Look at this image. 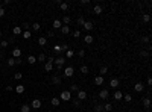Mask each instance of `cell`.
Masks as SVG:
<instances>
[{"label":"cell","mask_w":152,"mask_h":112,"mask_svg":"<svg viewBox=\"0 0 152 112\" xmlns=\"http://www.w3.org/2000/svg\"><path fill=\"white\" fill-rule=\"evenodd\" d=\"M84 41H85V44H91L93 41H94V36L90 35V34H87V35L84 36Z\"/></svg>","instance_id":"13"},{"label":"cell","mask_w":152,"mask_h":112,"mask_svg":"<svg viewBox=\"0 0 152 112\" xmlns=\"http://www.w3.org/2000/svg\"><path fill=\"white\" fill-rule=\"evenodd\" d=\"M70 98H72V93L68 89H64L59 94V100H63V102H70Z\"/></svg>","instance_id":"1"},{"label":"cell","mask_w":152,"mask_h":112,"mask_svg":"<svg viewBox=\"0 0 152 112\" xmlns=\"http://www.w3.org/2000/svg\"><path fill=\"white\" fill-rule=\"evenodd\" d=\"M82 27H84L85 30H88V32H90V30H93V29H94V24H93L91 21H85V23H84V26H82Z\"/></svg>","instance_id":"10"},{"label":"cell","mask_w":152,"mask_h":112,"mask_svg":"<svg viewBox=\"0 0 152 112\" xmlns=\"http://www.w3.org/2000/svg\"><path fill=\"white\" fill-rule=\"evenodd\" d=\"M81 73L82 74H88V67L87 65H81Z\"/></svg>","instance_id":"36"},{"label":"cell","mask_w":152,"mask_h":112,"mask_svg":"<svg viewBox=\"0 0 152 112\" xmlns=\"http://www.w3.org/2000/svg\"><path fill=\"white\" fill-rule=\"evenodd\" d=\"M21 64V58H18V59H15V65H20Z\"/></svg>","instance_id":"53"},{"label":"cell","mask_w":152,"mask_h":112,"mask_svg":"<svg viewBox=\"0 0 152 112\" xmlns=\"http://www.w3.org/2000/svg\"><path fill=\"white\" fill-rule=\"evenodd\" d=\"M73 74H75V68L73 67H65L64 68V76L65 77H72Z\"/></svg>","instance_id":"3"},{"label":"cell","mask_w":152,"mask_h":112,"mask_svg":"<svg viewBox=\"0 0 152 112\" xmlns=\"http://www.w3.org/2000/svg\"><path fill=\"white\" fill-rule=\"evenodd\" d=\"M149 36H142V44H149Z\"/></svg>","instance_id":"40"},{"label":"cell","mask_w":152,"mask_h":112,"mask_svg":"<svg viewBox=\"0 0 152 112\" xmlns=\"http://www.w3.org/2000/svg\"><path fill=\"white\" fill-rule=\"evenodd\" d=\"M53 35H55V34H53V30H49V32H47V36H49V38H52Z\"/></svg>","instance_id":"51"},{"label":"cell","mask_w":152,"mask_h":112,"mask_svg":"<svg viewBox=\"0 0 152 112\" xmlns=\"http://www.w3.org/2000/svg\"><path fill=\"white\" fill-rule=\"evenodd\" d=\"M32 29H34V32H40L41 24H40V23H34V24H32Z\"/></svg>","instance_id":"33"},{"label":"cell","mask_w":152,"mask_h":112,"mask_svg":"<svg viewBox=\"0 0 152 112\" xmlns=\"http://www.w3.org/2000/svg\"><path fill=\"white\" fill-rule=\"evenodd\" d=\"M68 91H70V93H72V91H73V93H78V91H79V86H78V85H72Z\"/></svg>","instance_id":"39"},{"label":"cell","mask_w":152,"mask_h":112,"mask_svg":"<svg viewBox=\"0 0 152 112\" xmlns=\"http://www.w3.org/2000/svg\"><path fill=\"white\" fill-rule=\"evenodd\" d=\"M21 36H23L24 39H29L31 36H32V34H31V30H24L23 34H21Z\"/></svg>","instance_id":"30"},{"label":"cell","mask_w":152,"mask_h":112,"mask_svg":"<svg viewBox=\"0 0 152 112\" xmlns=\"http://www.w3.org/2000/svg\"><path fill=\"white\" fill-rule=\"evenodd\" d=\"M0 47H3V49H6V47H8V41H6V39H3V41H0Z\"/></svg>","instance_id":"44"},{"label":"cell","mask_w":152,"mask_h":112,"mask_svg":"<svg viewBox=\"0 0 152 112\" xmlns=\"http://www.w3.org/2000/svg\"><path fill=\"white\" fill-rule=\"evenodd\" d=\"M14 89H15V93H17V94H23L24 93V86L23 85H17Z\"/></svg>","instance_id":"22"},{"label":"cell","mask_w":152,"mask_h":112,"mask_svg":"<svg viewBox=\"0 0 152 112\" xmlns=\"http://www.w3.org/2000/svg\"><path fill=\"white\" fill-rule=\"evenodd\" d=\"M53 52H55L56 55H59V53L63 52V49H61V45H59V44H55V45H53Z\"/></svg>","instance_id":"26"},{"label":"cell","mask_w":152,"mask_h":112,"mask_svg":"<svg viewBox=\"0 0 152 112\" xmlns=\"http://www.w3.org/2000/svg\"><path fill=\"white\" fill-rule=\"evenodd\" d=\"M52 83L53 85H61V83H63V77L58 76V74H53V76H52Z\"/></svg>","instance_id":"5"},{"label":"cell","mask_w":152,"mask_h":112,"mask_svg":"<svg viewBox=\"0 0 152 112\" xmlns=\"http://www.w3.org/2000/svg\"><path fill=\"white\" fill-rule=\"evenodd\" d=\"M94 83H96V85H102V83H104V77H102V76H96V77H94Z\"/></svg>","instance_id":"23"},{"label":"cell","mask_w":152,"mask_h":112,"mask_svg":"<svg viewBox=\"0 0 152 112\" xmlns=\"http://www.w3.org/2000/svg\"><path fill=\"white\" fill-rule=\"evenodd\" d=\"M75 56V50L73 49H68L67 52H65V58H73Z\"/></svg>","instance_id":"27"},{"label":"cell","mask_w":152,"mask_h":112,"mask_svg":"<svg viewBox=\"0 0 152 112\" xmlns=\"http://www.w3.org/2000/svg\"><path fill=\"white\" fill-rule=\"evenodd\" d=\"M104 111L111 112V111H113V105H111V103H105V105H104Z\"/></svg>","instance_id":"31"},{"label":"cell","mask_w":152,"mask_h":112,"mask_svg":"<svg viewBox=\"0 0 152 112\" xmlns=\"http://www.w3.org/2000/svg\"><path fill=\"white\" fill-rule=\"evenodd\" d=\"M59 30H61L63 35H68V34H70V26H64V24H63V27H61Z\"/></svg>","instance_id":"18"},{"label":"cell","mask_w":152,"mask_h":112,"mask_svg":"<svg viewBox=\"0 0 152 112\" xmlns=\"http://www.w3.org/2000/svg\"><path fill=\"white\" fill-rule=\"evenodd\" d=\"M37 61H46V55H44V53H40L38 58H37Z\"/></svg>","instance_id":"42"},{"label":"cell","mask_w":152,"mask_h":112,"mask_svg":"<svg viewBox=\"0 0 152 112\" xmlns=\"http://www.w3.org/2000/svg\"><path fill=\"white\" fill-rule=\"evenodd\" d=\"M94 112H104V106L99 105V103H96V105H94Z\"/></svg>","instance_id":"28"},{"label":"cell","mask_w":152,"mask_h":112,"mask_svg":"<svg viewBox=\"0 0 152 112\" xmlns=\"http://www.w3.org/2000/svg\"><path fill=\"white\" fill-rule=\"evenodd\" d=\"M140 55H142L143 58H147V56H149V52H147V50H142V52H140Z\"/></svg>","instance_id":"46"},{"label":"cell","mask_w":152,"mask_h":112,"mask_svg":"<svg viewBox=\"0 0 152 112\" xmlns=\"http://www.w3.org/2000/svg\"><path fill=\"white\" fill-rule=\"evenodd\" d=\"M41 107V100L40 98H34L31 103V109H40Z\"/></svg>","instance_id":"4"},{"label":"cell","mask_w":152,"mask_h":112,"mask_svg":"<svg viewBox=\"0 0 152 112\" xmlns=\"http://www.w3.org/2000/svg\"><path fill=\"white\" fill-rule=\"evenodd\" d=\"M110 86H111V88H114V89H117V88H119V79L113 77L111 80H110Z\"/></svg>","instance_id":"9"},{"label":"cell","mask_w":152,"mask_h":112,"mask_svg":"<svg viewBox=\"0 0 152 112\" xmlns=\"http://www.w3.org/2000/svg\"><path fill=\"white\" fill-rule=\"evenodd\" d=\"M88 3H90L88 0H82V2H81V5H88Z\"/></svg>","instance_id":"54"},{"label":"cell","mask_w":152,"mask_h":112,"mask_svg":"<svg viewBox=\"0 0 152 112\" xmlns=\"http://www.w3.org/2000/svg\"><path fill=\"white\" fill-rule=\"evenodd\" d=\"M38 44L41 45V47H44V45L47 44V38H46V36H40V38H38Z\"/></svg>","instance_id":"21"},{"label":"cell","mask_w":152,"mask_h":112,"mask_svg":"<svg viewBox=\"0 0 152 112\" xmlns=\"http://www.w3.org/2000/svg\"><path fill=\"white\" fill-rule=\"evenodd\" d=\"M44 70H46L47 73H50L52 70H53V62H47L46 61V64H44Z\"/></svg>","instance_id":"16"},{"label":"cell","mask_w":152,"mask_h":112,"mask_svg":"<svg viewBox=\"0 0 152 112\" xmlns=\"http://www.w3.org/2000/svg\"><path fill=\"white\" fill-rule=\"evenodd\" d=\"M143 106H145L146 109H151V98H149V97H145V98H143Z\"/></svg>","instance_id":"19"},{"label":"cell","mask_w":152,"mask_h":112,"mask_svg":"<svg viewBox=\"0 0 152 112\" xmlns=\"http://www.w3.org/2000/svg\"><path fill=\"white\" fill-rule=\"evenodd\" d=\"M106 73H108V68H106V67H100V70H99V76L104 77Z\"/></svg>","instance_id":"32"},{"label":"cell","mask_w":152,"mask_h":112,"mask_svg":"<svg viewBox=\"0 0 152 112\" xmlns=\"http://www.w3.org/2000/svg\"><path fill=\"white\" fill-rule=\"evenodd\" d=\"M0 67H2V61H0Z\"/></svg>","instance_id":"56"},{"label":"cell","mask_w":152,"mask_h":112,"mask_svg":"<svg viewBox=\"0 0 152 112\" xmlns=\"http://www.w3.org/2000/svg\"><path fill=\"white\" fill-rule=\"evenodd\" d=\"M12 58H14V59H18V58H21V49L15 47L14 50H12Z\"/></svg>","instance_id":"7"},{"label":"cell","mask_w":152,"mask_h":112,"mask_svg":"<svg viewBox=\"0 0 152 112\" xmlns=\"http://www.w3.org/2000/svg\"><path fill=\"white\" fill-rule=\"evenodd\" d=\"M113 98H114V100H117V102H120L122 98H123V94L120 93V91H114V94H113Z\"/></svg>","instance_id":"11"},{"label":"cell","mask_w":152,"mask_h":112,"mask_svg":"<svg viewBox=\"0 0 152 112\" xmlns=\"http://www.w3.org/2000/svg\"><path fill=\"white\" fill-rule=\"evenodd\" d=\"M12 34H14V35H21V27H20V26H15L14 29H12Z\"/></svg>","instance_id":"25"},{"label":"cell","mask_w":152,"mask_h":112,"mask_svg":"<svg viewBox=\"0 0 152 112\" xmlns=\"http://www.w3.org/2000/svg\"><path fill=\"white\" fill-rule=\"evenodd\" d=\"M5 14H6V11L3 9V8H0V17H3V15H5Z\"/></svg>","instance_id":"50"},{"label":"cell","mask_w":152,"mask_h":112,"mask_svg":"<svg viewBox=\"0 0 152 112\" xmlns=\"http://www.w3.org/2000/svg\"><path fill=\"white\" fill-rule=\"evenodd\" d=\"M81 36V30H75L73 32V38H79Z\"/></svg>","instance_id":"47"},{"label":"cell","mask_w":152,"mask_h":112,"mask_svg":"<svg viewBox=\"0 0 152 112\" xmlns=\"http://www.w3.org/2000/svg\"><path fill=\"white\" fill-rule=\"evenodd\" d=\"M76 55L79 56V58H84V56H85V50H84V49H81V50H78Z\"/></svg>","instance_id":"41"},{"label":"cell","mask_w":152,"mask_h":112,"mask_svg":"<svg viewBox=\"0 0 152 112\" xmlns=\"http://www.w3.org/2000/svg\"><path fill=\"white\" fill-rule=\"evenodd\" d=\"M93 14L100 15V14H102V6H100V5H94V8H93Z\"/></svg>","instance_id":"17"},{"label":"cell","mask_w":152,"mask_h":112,"mask_svg":"<svg viewBox=\"0 0 152 112\" xmlns=\"http://www.w3.org/2000/svg\"><path fill=\"white\" fill-rule=\"evenodd\" d=\"M61 23H63L64 26H68V24L72 23V18L68 17V15H64V17H63V20H61Z\"/></svg>","instance_id":"15"},{"label":"cell","mask_w":152,"mask_h":112,"mask_svg":"<svg viewBox=\"0 0 152 112\" xmlns=\"http://www.w3.org/2000/svg\"><path fill=\"white\" fill-rule=\"evenodd\" d=\"M84 23H85V18H84V17H79V18H78V24H79V26H84Z\"/></svg>","instance_id":"43"},{"label":"cell","mask_w":152,"mask_h":112,"mask_svg":"<svg viewBox=\"0 0 152 112\" xmlns=\"http://www.w3.org/2000/svg\"><path fill=\"white\" fill-rule=\"evenodd\" d=\"M52 26H53V29H61L63 27V23H61V20H53V23H52Z\"/></svg>","instance_id":"14"},{"label":"cell","mask_w":152,"mask_h":112,"mask_svg":"<svg viewBox=\"0 0 152 112\" xmlns=\"http://www.w3.org/2000/svg\"><path fill=\"white\" fill-rule=\"evenodd\" d=\"M12 89H14V86H12V85H8V86H6V91H9V93H11Z\"/></svg>","instance_id":"52"},{"label":"cell","mask_w":152,"mask_h":112,"mask_svg":"<svg viewBox=\"0 0 152 112\" xmlns=\"http://www.w3.org/2000/svg\"><path fill=\"white\" fill-rule=\"evenodd\" d=\"M79 105H81V102L78 100V98H76V100H73V106H75V107H79Z\"/></svg>","instance_id":"48"},{"label":"cell","mask_w":152,"mask_h":112,"mask_svg":"<svg viewBox=\"0 0 152 112\" xmlns=\"http://www.w3.org/2000/svg\"><path fill=\"white\" fill-rule=\"evenodd\" d=\"M122 100H125V102H131L132 100V97H131V94H123V98Z\"/></svg>","instance_id":"38"},{"label":"cell","mask_w":152,"mask_h":112,"mask_svg":"<svg viewBox=\"0 0 152 112\" xmlns=\"http://www.w3.org/2000/svg\"><path fill=\"white\" fill-rule=\"evenodd\" d=\"M0 38H2V30H0Z\"/></svg>","instance_id":"55"},{"label":"cell","mask_w":152,"mask_h":112,"mask_svg":"<svg viewBox=\"0 0 152 112\" xmlns=\"http://www.w3.org/2000/svg\"><path fill=\"white\" fill-rule=\"evenodd\" d=\"M20 109H21V112H31V106L29 105H21Z\"/></svg>","instance_id":"34"},{"label":"cell","mask_w":152,"mask_h":112,"mask_svg":"<svg viewBox=\"0 0 152 112\" xmlns=\"http://www.w3.org/2000/svg\"><path fill=\"white\" fill-rule=\"evenodd\" d=\"M14 77L17 79V80H20V79L23 77V73H20V71H18V73H15V74H14Z\"/></svg>","instance_id":"45"},{"label":"cell","mask_w":152,"mask_h":112,"mask_svg":"<svg viewBox=\"0 0 152 112\" xmlns=\"http://www.w3.org/2000/svg\"><path fill=\"white\" fill-rule=\"evenodd\" d=\"M134 89H135V91H137V93H142V91H143V89H145V85H143V83H142V82H137V83H135V85H134Z\"/></svg>","instance_id":"12"},{"label":"cell","mask_w":152,"mask_h":112,"mask_svg":"<svg viewBox=\"0 0 152 112\" xmlns=\"http://www.w3.org/2000/svg\"><path fill=\"white\" fill-rule=\"evenodd\" d=\"M37 62V58L34 55H31V56H27V64H31V65H34Z\"/></svg>","instance_id":"24"},{"label":"cell","mask_w":152,"mask_h":112,"mask_svg":"<svg viewBox=\"0 0 152 112\" xmlns=\"http://www.w3.org/2000/svg\"><path fill=\"white\" fill-rule=\"evenodd\" d=\"M50 103H52V106H55V107H56V106H59V105H61V100H59V97H53L52 100H50Z\"/></svg>","instance_id":"20"},{"label":"cell","mask_w":152,"mask_h":112,"mask_svg":"<svg viewBox=\"0 0 152 112\" xmlns=\"http://www.w3.org/2000/svg\"><path fill=\"white\" fill-rule=\"evenodd\" d=\"M76 98H78V100H79V102L85 100V98H87V93H85L84 89H79V91H78V93H76Z\"/></svg>","instance_id":"2"},{"label":"cell","mask_w":152,"mask_h":112,"mask_svg":"<svg viewBox=\"0 0 152 112\" xmlns=\"http://www.w3.org/2000/svg\"><path fill=\"white\" fill-rule=\"evenodd\" d=\"M64 64H65V58L64 56H58L55 61H53V65H56V67H58V65H64Z\"/></svg>","instance_id":"6"},{"label":"cell","mask_w":152,"mask_h":112,"mask_svg":"<svg viewBox=\"0 0 152 112\" xmlns=\"http://www.w3.org/2000/svg\"><path fill=\"white\" fill-rule=\"evenodd\" d=\"M108 97H110V91L108 89H102L99 93V98H102V100H106Z\"/></svg>","instance_id":"8"},{"label":"cell","mask_w":152,"mask_h":112,"mask_svg":"<svg viewBox=\"0 0 152 112\" xmlns=\"http://www.w3.org/2000/svg\"><path fill=\"white\" fill-rule=\"evenodd\" d=\"M59 9L63 11V12H65L68 9V3H64V2H61V5H59Z\"/></svg>","instance_id":"29"},{"label":"cell","mask_w":152,"mask_h":112,"mask_svg":"<svg viewBox=\"0 0 152 112\" xmlns=\"http://www.w3.org/2000/svg\"><path fill=\"white\" fill-rule=\"evenodd\" d=\"M15 65V59L14 58H9V59H8V67H14Z\"/></svg>","instance_id":"37"},{"label":"cell","mask_w":152,"mask_h":112,"mask_svg":"<svg viewBox=\"0 0 152 112\" xmlns=\"http://www.w3.org/2000/svg\"><path fill=\"white\" fill-rule=\"evenodd\" d=\"M23 29H24V30H29V29H31V24H29V23H24V24H23Z\"/></svg>","instance_id":"49"},{"label":"cell","mask_w":152,"mask_h":112,"mask_svg":"<svg viewBox=\"0 0 152 112\" xmlns=\"http://www.w3.org/2000/svg\"><path fill=\"white\" fill-rule=\"evenodd\" d=\"M142 18H143V21H145V23H149V21H151V15H149V14H143Z\"/></svg>","instance_id":"35"}]
</instances>
